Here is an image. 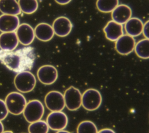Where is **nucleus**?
<instances>
[{
    "mask_svg": "<svg viewBox=\"0 0 149 133\" xmlns=\"http://www.w3.org/2000/svg\"><path fill=\"white\" fill-rule=\"evenodd\" d=\"M35 60L34 49L27 47L16 51L0 50V61L8 69L16 72L30 69Z\"/></svg>",
    "mask_w": 149,
    "mask_h": 133,
    "instance_id": "f257e3e1",
    "label": "nucleus"
},
{
    "mask_svg": "<svg viewBox=\"0 0 149 133\" xmlns=\"http://www.w3.org/2000/svg\"><path fill=\"white\" fill-rule=\"evenodd\" d=\"M36 84V77L29 71H24L17 73L14 78L15 88L22 93H28L32 91Z\"/></svg>",
    "mask_w": 149,
    "mask_h": 133,
    "instance_id": "f03ea898",
    "label": "nucleus"
},
{
    "mask_svg": "<svg viewBox=\"0 0 149 133\" xmlns=\"http://www.w3.org/2000/svg\"><path fill=\"white\" fill-rule=\"evenodd\" d=\"M5 102L8 112L13 115L23 113L27 104L24 96L17 92L9 93L6 97Z\"/></svg>",
    "mask_w": 149,
    "mask_h": 133,
    "instance_id": "7ed1b4c3",
    "label": "nucleus"
},
{
    "mask_svg": "<svg viewBox=\"0 0 149 133\" xmlns=\"http://www.w3.org/2000/svg\"><path fill=\"white\" fill-rule=\"evenodd\" d=\"M102 96L97 89L90 88L84 92L81 97V106L88 111L97 110L102 103Z\"/></svg>",
    "mask_w": 149,
    "mask_h": 133,
    "instance_id": "20e7f679",
    "label": "nucleus"
},
{
    "mask_svg": "<svg viewBox=\"0 0 149 133\" xmlns=\"http://www.w3.org/2000/svg\"><path fill=\"white\" fill-rule=\"evenodd\" d=\"M23 113L26 120L29 123H32L42 118L44 107L40 100H32L27 103Z\"/></svg>",
    "mask_w": 149,
    "mask_h": 133,
    "instance_id": "39448f33",
    "label": "nucleus"
},
{
    "mask_svg": "<svg viewBox=\"0 0 149 133\" xmlns=\"http://www.w3.org/2000/svg\"><path fill=\"white\" fill-rule=\"evenodd\" d=\"M65 104L70 111H76L81 106L82 94L80 91L74 86H70L63 94Z\"/></svg>",
    "mask_w": 149,
    "mask_h": 133,
    "instance_id": "423d86ee",
    "label": "nucleus"
},
{
    "mask_svg": "<svg viewBox=\"0 0 149 133\" xmlns=\"http://www.w3.org/2000/svg\"><path fill=\"white\" fill-rule=\"evenodd\" d=\"M47 108L51 111H62L65 107L63 94L59 91L49 92L44 98Z\"/></svg>",
    "mask_w": 149,
    "mask_h": 133,
    "instance_id": "0eeeda50",
    "label": "nucleus"
},
{
    "mask_svg": "<svg viewBox=\"0 0 149 133\" xmlns=\"http://www.w3.org/2000/svg\"><path fill=\"white\" fill-rule=\"evenodd\" d=\"M46 122L49 128L58 131L64 130L67 127L68 118L66 114L62 111H51L48 115Z\"/></svg>",
    "mask_w": 149,
    "mask_h": 133,
    "instance_id": "6e6552de",
    "label": "nucleus"
},
{
    "mask_svg": "<svg viewBox=\"0 0 149 133\" xmlns=\"http://www.w3.org/2000/svg\"><path fill=\"white\" fill-rule=\"evenodd\" d=\"M37 76L41 83L49 85L53 84L57 80L58 73L56 68L54 66L44 65L38 68Z\"/></svg>",
    "mask_w": 149,
    "mask_h": 133,
    "instance_id": "1a4fd4ad",
    "label": "nucleus"
},
{
    "mask_svg": "<svg viewBox=\"0 0 149 133\" xmlns=\"http://www.w3.org/2000/svg\"><path fill=\"white\" fill-rule=\"evenodd\" d=\"M136 41L133 37L128 34H123L116 41L115 48L120 55H126L132 52L135 47Z\"/></svg>",
    "mask_w": 149,
    "mask_h": 133,
    "instance_id": "9d476101",
    "label": "nucleus"
},
{
    "mask_svg": "<svg viewBox=\"0 0 149 133\" xmlns=\"http://www.w3.org/2000/svg\"><path fill=\"white\" fill-rule=\"evenodd\" d=\"M54 33L59 37H66L72 30L73 24L70 19L65 16H59L52 23Z\"/></svg>",
    "mask_w": 149,
    "mask_h": 133,
    "instance_id": "9b49d317",
    "label": "nucleus"
},
{
    "mask_svg": "<svg viewBox=\"0 0 149 133\" xmlns=\"http://www.w3.org/2000/svg\"><path fill=\"white\" fill-rule=\"evenodd\" d=\"M19 42L24 46H29L33 41L35 34L33 27L27 23H22L16 30Z\"/></svg>",
    "mask_w": 149,
    "mask_h": 133,
    "instance_id": "f8f14e48",
    "label": "nucleus"
},
{
    "mask_svg": "<svg viewBox=\"0 0 149 133\" xmlns=\"http://www.w3.org/2000/svg\"><path fill=\"white\" fill-rule=\"evenodd\" d=\"M132 9L126 4H119L111 12L112 20L121 24H125L132 18Z\"/></svg>",
    "mask_w": 149,
    "mask_h": 133,
    "instance_id": "ddd939ff",
    "label": "nucleus"
},
{
    "mask_svg": "<svg viewBox=\"0 0 149 133\" xmlns=\"http://www.w3.org/2000/svg\"><path fill=\"white\" fill-rule=\"evenodd\" d=\"M106 38L111 41H116L123 34V24L113 20L109 21L103 29Z\"/></svg>",
    "mask_w": 149,
    "mask_h": 133,
    "instance_id": "4468645a",
    "label": "nucleus"
},
{
    "mask_svg": "<svg viewBox=\"0 0 149 133\" xmlns=\"http://www.w3.org/2000/svg\"><path fill=\"white\" fill-rule=\"evenodd\" d=\"M20 25L17 16L2 14L0 16V31L2 33L15 32Z\"/></svg>",
    "mask_w": 149,
    "mask_h": 133,
    "instance_id": "2eb2a0df",
    "label": "nucleus"
},
{
    "mask_svg": "<svg viewBox=\"0 0 149 133\" xmlns=\"http://www.w3.org/2000/svg\"><path fill=\"white\" fill-rule=\"evenodd\" d=\"M19 40L16 32H5L0 34V48L5 51H12L16 49Z\"/></svg>",
    "mask_w": 149,
    "mask_h": 133,
    "instance_id": "dca6fc26",
    "label": "nucleus"
},
{
    "mask_svg": "<svg viewBox=\"0 0 149 133\" xmlns=\"http://www.w3.org/2000/svg\"><path fill=\"white\" fill-rule=\"evenodd\" d=\"M144 23L136 17H132L125 23V30L127 34L132 37H137L143 33Z\"/></svg>",
    "mask_w": 149,
    "mask_h": 133,
    "instance_id": "f3484780",
    "label": "nucleus"
},
{
    "mask_svg": "<svg viewBox=\"0 0 149 133\" xmlns=\"http://www.w3.org/2000/svg\"><path fill=\"white\" fill-rule=\"evenodd\" d=\"M34 30L35 37L42 41H48L51 40L55 34L52 26L47 23H40L38 24Z\"/></svg>",
    "mask_w": 149,
    "mask_h": 133,
    "instance_id": "a211bd4d",
    "label": "nucleus"
},
{
    "mask_svg": "<svg viewBox=\"0 0 149 133\" xmlns=\"http://www.w3.org/2000/svg\"><path fill=\"white\" fill-rule=\"evenodd\" d=\"M0 11L3 14L16 16L21 13L16 0H0Z\"/></svg>",
    "mask_w": 149,
    "mask_h": 133,
    "instance_id": "6ab92c4d",
    "label": "nucleus"
},
{
    "mask_svg": "<svg viewBox=\"0 0 149 133\" xmlns=\"http://www.w3.org/2000/svg\"><path fill=\"white\" fill-rule=\"evenodd\" d=\"M136 54L140 58H149V39L143 38L136 43L134 50Z\"/></svg>",
    "mask_w": 149,
    "mask_h": 133,
    "instance_id": "aec40b11",
    "label": "nucleus"
},
{
    "mask_svg": "<svg viewBox=\"0 0 149 133\" xmlns=\"http://www.w3.org/2000/svg\"><path fill=\"white\" fill-rule=\"evenodd\" d=\"M119 5V0H97L96 7L102 13H111Z\"/></svg>",
    "mask_w": 149,
    "mask_h": 133,
    "instance_id": "412c9836",
    "label": "nucleus"
},
{
    "mask_svg": "<svg viewBox=\"0 0 149 133\" xmlns=\"http://www.w3.org/2000/svg\"><path fill=\"white\" fill-rule=\"evenodd\" d=\"M18 4L22 12L26 14H32L38 9L37 0H18Z\"/></svg>",
    "mask_w": 149,
    "mask_h": 133,
    "instance_id": "4be33fe9",
    "label": "nucleus"
},
{
    "mask_svg": "<svg viewBox=\"0 0 149 133\" xmlns=\"http://www.w3.org/2000/svg\"><path fill=\"white\" fill-rule=\"evenodd\" d=\"M49 130L48 125L47 122L39 120L32 123L29 125V133H48Z\"/></svg>",
    "mask_w": 149,
    "mask_h": 133,
    "instance_id": "5701e85b",
    "label": "nucleus"
},
{
    "mask_svg": "<svg viewBox=\"0 0 149 133\" xmlns=\"http://www.w3.org/2000/svg\"><path fill=\"white\" fill-rule=\"evenodd\" d=\"M95 124L91 121L84 120L80 123L77 127V133H97Z\"/></svg>",
    "mask_w": 149,
    "mask_h": 133,
    "instance_id": "b1692460",
    "label": "nucleus"
},
{
    "mask_svg": "<svg viewBox=\"0 0 149 133\" xmlns=\"http://www.w3.org/2000/svg\"><path fill=\"white\" fill-rule=\"evenodd\" d=\"M8 113L9 112L5 101L0 99V121L4 120L7 117Z\"/></svg>",
    "mask_w": 149,
    "mask_h": 133,
    "instance_id": "393cba45",
    "label": "nucleus"
},
{
    "mask_svg": "<svg viewBox=\"0 0 149 133\" xmlns=\"http://www.w3.org/2000/svg\"><path fill=\"white\" fill-rule=\"evenodd\" d=\"M143 34L146 38L149 39V20L144 23Z\"/></svg>",
    "mask_w": 149,
    "mask_h": 133,
    "instance_id": "a878e982",
    "label": "nucleus"
},
{
    "mask_svg": "<svg viewBox=\"0 0 149 133\" xmlns=\"http://www.w3.org/2000/svg\"><path fill=\"white\" fill-rule=\"evenodd\" d=\"M97 133H116L111 128H103L98 131Z\"/></svg>",
    "mask_w": 149,
    "mask_h": 133,
    "instance_id": "bb28decb",
    "label": "nucleus"
},
{
    "mask_svg": "<svg viewBox=\"0 0 149 133\" xmlns=\"http://www.w3.org/2000/svg\"><path fill=\"white\" fill-rule=\"evenodd\" d=\"M55 1L60 5H66L70 2L72 0H55Z\"/></svg>",
    "mask_w": 149,
    "mask_h": 133,
    "instance_id": "cd10ccee",
    "label": "nucleus"
},
{
    "mask_svg": "<svg viewBox=\"0 0 149 133\" xmlns=\"http://www.w3.org/2000/svg\"><path fill=\"white\" fill-rule=\"evenodd\" d=\"M4 131V127L1 121H0V133H2Z\"/></svg>",
    "mask_w": 149,
    "mask_h": 133,
    "instance_id": "c85d7f7f",
    "label": "nucleus"
},
{
    "mask_svg": "<svg viewBox=\"0 0 149 133\" xmlns=\"http://www.w3.org/2000/svg\"><path fill=\"white\" fill-rule=\"evenodd\" d=\"M56 133H71L69 131H66V130H61V131H57Z\"/></svg>",
    "mask_w": 149,
    "mask_h": 133,
    "instance_id": "c756f323",
    "label": "nucleus"
},
{
    "mask_svg": "<svg viewBox=\"0 0 149 133\" xmlns=\"http://www.w3.org/2000/svg\"><path fill=\"white\" fill-rule=\"evenodd\" d=\"M2 133H13V132L11 131H3Z\"/></svg>",
    "mask_w": 149,
    "mask_h": 133,
    "instance_id": "7c9ffc66",
    "label": "nucleus"
}]
</instances>
